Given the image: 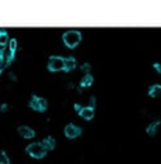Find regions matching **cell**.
<instances>
[{
    "instance_id": "1",
    "label": "cell",
    "mask_w": 161,
    "mask_h": 164,
    "mask_svg": "<svg viewBox=\"0 0 161 164\" xmlns=\"http://www.w3.org/2000/svg\"><path fill=\"white\" fill-rule=\"evenodd\" d=\"M81 41V33L77 30H69L63 34V43L69 47V49H74L77 47Z\"/></svg>"
},
{
    "instance_id": "2",
    "label": "cell",
    "mask_w": 161,
    "mask_h": 164,
    "mask_svg": "<svg viewBox=\"0 0 161 164\" xmlns=\"http://www.w3.org/2000/svg\"><path fill=\"white\" fill-rule=\"evenodd\" d=\"M46 147L41 143H31L27 147V153L30 154L33 158H43L46 156Z\"/></svg>"
},
{
    "instance_id": "3",
    "label": "cell",
    "mask_w": 161,
    "mask_h": 164,
    "mask_svg": "<svg viewBox=\"0 0 161 164\" xmlns=\"http://www.w3.org/2000/svg\"><path fill=\"white\" fill-rule=\"evenodd\" d=\"M47 67L50 71H60L64 70V59L60 56H51L49 59V63H47Z\"/></svg>"
},
{
    "instance_id": "4",
    "label": "cell",
    "mask_w": 161,
    "mask_h": 164,
    "mask_svg": "<svg viewBox=\"0 0 161 164\" xmlns=\"http://www.w3.org/2000/svg\"><path fill=\"white\" fill-rule=\"evenodd\" d=\"M30 107L36 111H44L47 109V100L41 97H37V96H31Z\"/></svg>"
},
{
    "instance_id": "5",
    "label": "cell",
    "mask_w": 161,
    "mask_h": 164,
    "mask_svg": "<svg viewBox=\"0 0 161 164\" xmlns=\"http://www.w3.org/2000/svg\"><path fill=\"white\" fill-rule=\"evenodd\" d=\"M64 134H66L67 138H76L81 134V128L78 126H76V124H67L64 127Z\"/></svg>"
},
{
    "instance_id": "6",
    "label": "cell",
    "mask_w": 161,
    "mask_h": 164,
    "mask_svg": "<svg viewBox=\"0 0 161 164\" xmlns=\"http://www.w3.org/2000/svg\"><path fill=\"white\" fill-rule=\"evenodd\" d=\"M19 134H20L23 138H27V140H29V138H33L36 133H34V130L31 127H27V126H20V127H19Z\"/></svg>"
},
{
    "instance_id": "7",
    "label": "cell",
    "mask_w": 161,
    "mask_h": 164,
    "mask_svg": "<svg viewBox=\"0 0 161 164\" xmlns=\"http://www.w3.org/2000/svg\"><path fill=\"white\" fill-rule=\"evenodd\" d=\"M78 114H80V117L84 118V120H91L94 117V109L90 107V106L88 107H83Z\"/></svg>"
},
{
    "instance_id": "8",
    "label": "cell",
    "mask_w": 161,
    "mask_h": 164,
    "mask_svg": "<svg viewBox=\"0 0 161 164\" xmlns=\"http://www.w3.org/2000/svg\"><path fill=\"white\" fill-rule=\"evenodd\" d=\"M76 66H77V61H76L74 57H67V59H64V70H67V71L74 70Z\"/></svg>"
},
{
    "instance_id": "9",
    "label": "cell",
    "mask_w": 161,
    "mask_h": 164,
    "mask_svg": "<svg viewBox=\"0 0 161 164\" xmlns=\"http://www.w3.org/2000/svg\"><path fill=\"white\" fill-rule=\"evenodd\" d=\"M41 144L46 147V150H54V147H56V140H54L51 136H49V137H46L41 141Z\"/></svg>"
},
{
    "instance_id": "10",
    "label": "cell",
    "mask_w": 161,
    "mask_h": 164,
    "mask_svg": "<svg viewBox=\"0 0 161 164\" xmlns=\"http://www.w3.org/2000/svg\"><path fill=\"white\" fill-rule=\"evenodd\" d=\"M93 81H94L93 76H91V74H87V76H84L83 79H81L80 86L81 87H90L91 84H93Z\"/></svg>"
},
{
    "instance_id": "11",
    "label": "cell",
    "mask_w": 161,
    "mask_h": 164,
    "mask_svg": "<svg viewBox=\"0 0 161 164\" xmlns=\"http://www.w3.org/2000/svg\"><path fill=\"white\" fill-rule=\"evenodd\" d=\"M161 93V86L160 84H153L150 87V90H148V94H150L151 97H157V96H160Z\"/></svg>"
},
{
    "instance_id": "12",
    "label": "cell",
    "mask_w": 161,
    "mask_h": 164,
    "mask_svg": "<svg viewBox=\"0 0 161 164\" xmlns=\"http://www.w3.org/2000/svg\"><path fill=\"white\" fill-rule=\"evenodd\" d=\"M160 126V121H154V123H151L148 124V127H147V133L150 134V136H154L155 131H157V127Z\"/></svg>"
},
{
    "instance_id": "13",
    "label": "cell",
    "mask_w": 161,
    "mask_h": 164,
    "mask_svg": "<svg viewBox=\"0 0 161 164\" xmlns=\"http://www.w3.org/2000/svg\"><path fill=\"white\" fill-rule=\"evenodd\" d=\"M9 36H7V33H4V31H2V34H0V46H6L7 43H9Z\"/></svg>"
},
{
    "instance_id": "14",
    "label": "cell",
    "mask_w": 161,
    "mask_h": 164,
    "mask_svg": "<svg viewBox=\"0 0 161 164\" xmlns=\"http://www.w3.org/2000/svg\"><path fill=\"white\" fill-rule=\"evenodd\" d=\"M10 163V160H9V157H7L6 153H0V164H9Z\"/></svg>"
},
{
    "instance_id": "15",
    "label": "cell",
    "mask_w": 161,
    "mask_h": 164,
    "mask_svg": "<svg viewBox=\"0 0 161 164\" xmlns=\"http://www.w3.org/2000/svg\"><path fill=\"white\" fill-rule=\"evenodd\" d=\"M9 49H10L13 53L16 51V49H17V40L16 39H12V40L9 41Z\"/></svg>"
},
{
    "instance_id": "16",
    "label": "cell",
    "mask_w": 161,
    "mask_h": 164,
    "mask_svg": "<svg viewBox=\"0 0 161 164\" xmlns=\"http://www.w3.org/2000/svg\"><path fill=\"white\" fill-rule=\"evenodd\" d=\"M81 69H83V71H90L91 70V66L86 63V64H83V66H81Z\"/></svg>"
},
{
    "instance_id": "17",
    "label": "cell",
    "mask_w": 161,
    "mask_h": 164,
    "mask_svg": "<svg viewBox=\"0 0 161 164\" xmlns=\"http://www.w3.org/2000/svg\"><path fill=\"white\" fill-rule=\"evenodd\" d=\"M74 109H76V111H78V113H80V110L83 107H81V106H78V104H74Z\"/></svg>"
},
{
    "instance_id": "18",
    "label": "cell",
    "mask_w": 161,
    "mask_h": 164,
    "mask_svg": "<svg viewBox=\"0 0 161 164\" xmlns=\"http://www.w3.org/2000/svg\"><path fill=\"white\" fill-rule=\"evenodd\" d=\"M154 67H155V69H157V71H160V73H161V64L155 63V64H154Z\"/></svg>"
},
{
    "instance_id": "19",
    "label": "cell",
    "mask_w": 161,
    "mask_h": 164,
    "mask_svg": "<svg viewBox=\"0 0 161 164\" xmlns=\"http://www.w3.org/2000/svg\"><path fill=\"white\" fill-rule=\"evenodd\" d=\"M6 109H7V104H3V106H2V110L4 111V110H6Z\"/></svg>"
},
{
    "instance_id": "20",
    "label": "cell",
    "mask_w": 161,
    "mask_h": 164,
    "mask_svg": "<svg viewBox=\"0 0 161 164\" xmlns=\"http://www.w3.org/2000/svg\"><path fill=\"white\" fill-rule=\"evenodd\" d=\"M0 76H2V67H0Z\"/></svg>"
},
{
    "instance_id": "21",
    "label": "cell",
    "mask_w": 161,
    "mask_h": 164,
    "mask_svg": "<svg viewBox=\"0 0 161 164\" xmlns=\"http://www.w3.org/2000/svg\"><path fill=\"white\" fill-rule=\"evenodd\" d=\"M0 34H2V31H0Z\"/></svg>"
}]
</instances>
